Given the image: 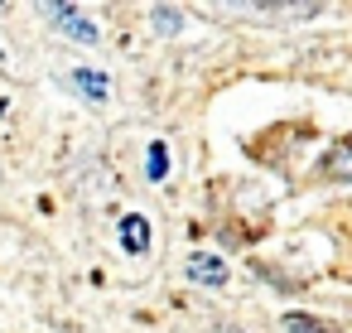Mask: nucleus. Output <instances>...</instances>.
Listing matches in <instances>:
<instances>
[{
	"label": "nucleus",
	"mask_w": 352,
	"mask_h": 333,
	"mask_svg": "<svg viewBox=\"0 0 352 333\" xmlns=\"http://www.w3.org/2000/svg\"><path fill=\"white\" fill-rule=\"evenodd\" d=\"M68 83H73L78 92H87L92 102H107V78H102V73H87V68H73V73H68Z\"/></svg>",
	"instance_id": "obj_4"
},
{
	"label": "nucleus",
	"mask_w": 352,
	"mask_h": 333,
	"mask_svg": "<svg viewBox=\"0 0 352 333\" xmlns=\"http://www.w3.org/2000/svg\"><path fill=\"white\" fill-rule=\"evenodd\" d=\"M323 169H328V179H342V169H347V140H338V145H333V155H328V164H323Z\"/></svg>",
	"instance_id": "obj_8"
},
{
	"label": "nucleus",
	"mask_w": 352,
	"mask_h": 333,
	"mask_svg": "<svg viewBox=\"0 0 352 333\" xmlns=\"http://www.w3.org/2000/svg\"><path fill=\"white\" fill-rule=\"evenodd\" d=\"M150 20H155V30H160V34H174V30H179V10H169V6H155V10H150Z\"/></svg>",
	"instance_id": "obj_7"
},
{
	"label": "nucleus",
	"mask_w": 352,
	"mask_h": 333,
	"mask_svg": "<svg viewBox=\"0 0 352 333\" xmlns=\"http://www.w3.org/2000/svg\"><path fill=\"white\" fill-rule=\"evenodd\" d=\"M164 174H169V145H164V140H155V145L145 150V179H150V184H160Z\"/></svg>",
	"instance_id": "obj_5"
},
{
	"label": "nucleus",
	"mask_w": 352,
	"mask_h": 333,
	"mask_svg": "<svg viewBox=\"0 0 352 333\" xmlns=\"http://www.w3.org/2000/svg\"><path fill=\"white\" fill-rule=\"evenodd\" d=\"M285 333H333V328L318 323V319H309V314H289L285 319Z\"/></svg>",
	"instance_id": "obj_6"
},
{
	"label": "nucleus",
	"mask_w": 352,
	"mask_h": 333,
	"mask_svg": "<svg viewBox=\"0 0 352 333\" xmlns=\"http://www.w3.org/2000/svg\"><path fill=\"white\" fill-rule=\"evenodd\" d=\"M188 280H203V285H222L227 280V266L217 256H193L188 261Z\"/></svg>",
	"instance_id": "obj_3"
},
{
	"label": "nucleus",
	"mask_w": 352,
	"mask_h": 333,
	"mask_svg": "<svg viewBox=\"0 0 352 333\" xmlns=\"http://www.w3.org/2000/svg\"><path fill=\"white\" fill-rule=\"evenodd\" d=\"M121 241H126V251H145L150 246V222L140 217V213H131V217H121Z\"/></svg>",
	"instance_id": "obj_2"
},
{
	"label": "nucleus",
	"mask_w": 352,
	"mask_h": 333,
	"mask_svg": "<svg viewBox=\"0 0 352 333\" xmlns=\"http://www.w3.org/2000/svg\"><path fill=\"white\" fill-rule=\"evenodd\" d=\"M0 111H6V97H0Z\"/></svg>",
	"instance_id": "obj_9"
},
{
	"label": "nucleus",
	"mask_w": 352,
	"mask_h": 333,
	"mask_svg": "<svg viewBox=\"0 0 352 333\" xmlns=\"http://www.w3.org/2000/svg\"><path fill=\"white\" fill-rule=\"evenodd\" d=\"M44 20H58V34H68V39L97 44V25H92L87 15H78L73 6H44Z\"/></svg>",
	"instance_id": "obj_1"
},
{
	"label": "nucleus",
	"mask_w": 352,
	"mask_h": 333,
	"mask_svg": "<svg viewBox=\"0 0 352 333\" xmlns=\"http://www.w3.org/2000/svg\"><path fill=\"white\" fill-rule=\"evenodd\" d=\"M0 63H6V49H0Z\"/></svg>",
	"instance_id": "obj_10"
}]
</instances>
